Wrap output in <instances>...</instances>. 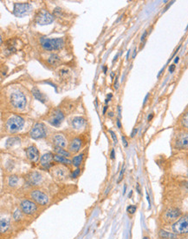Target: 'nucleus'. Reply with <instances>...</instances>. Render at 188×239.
Here are the masks:
<instances>
[{"instance_id": "nucleus-1", "label": "nucleus", "mask_w": 188, "mask_h": 239, "mask_svg": "<svg viewBox=\"0 0 188 239\" xmlns=\"http://www.w3.org/2000/svg\"><path fill=\"white\" fill-rule=\"evenodd\" d=\"M40 44L42 48L44 51H56V50H60L63 47L64 41L62 37H57V38L41 37Z\"/></svg>"}, {"instance_id": "nucleus-2", "label": "nucleus", "mask_w": 188, "mask_h": 239, "mask_svg": "<svg viewBox=\"0 0 188 239\" xmlns=\"http://www.w3.org/2000/svg\"><path fill=\"white\" fill-rule=\"evenodd\" d=\"M24 125V119L18 115H14L10 117L5 125L6 130L10 133H15L20 131Z\"/></svg>"}, {"instance_id": "nucleus-3", "label": "nucleus", "mask_w": 188, "mask_h": 239, "mask_svg": "<svg viewBox=\"0 0 188 239\" xmlns=\"http://www.w3.org/2000/svg\"><path fill=\"white\" fill-rule=\"evenodd\" d=\"M10 102L11 104L16 108V109H19V110H23L24 109V107L26 106V97L24 96V94L19 91H13L11 96H10Z\"/></svg>"}, {"instance_id": "nucleus-4", "label": "nucleus", "mask_w": 188, "mask_h": 239, "mask_svg": "<svg viewBox=\"0 0 188 239\" xmlns=\"http://www.w3.org/2000/svg\"><path fill=\"white\" fill-rule=\"evenodd\" d=\"M54 21V16L46 10H40L35 16V22L39 25H48Z\"/></svg>"}, {"instance_id": "nucleus-5", "label": "nucleus", "mask_w": 188, "mask_h": 239, "mask_svg": "<svg viewBox=\"0 0 188 239\" xmlns=\"http://www.w3.org/2000/svg\"><path fill=\"white\" fill-rule=\"evenodd\" d=\"M32 139H41L47 136V127L43 123H36L29 133Z\"/></svg>"}, {"instance_id": "nucleus-6", "label": "nucleus", "mask_w": 188, "mask_h": 239, "mask_svg": "<svg viewBox=\"0 0 188 239\" xmlns=\"http://www.w3.org/2000/svg\"><path fill=\"white\" fill-rule=\"evenodd\" d=\"M64 113L60 109H54L50 111L48 117V122L55 127H59L64 120Z\"/></svg>"}, {"instance_id": "nucleus-7", "label": "nucleus", "mask_w": 188, "mask_h": 239, "mask_svg": "<svg viewBox=\"0 0 188 239\" xmlns=\"http://www.w3.org/2000/svg\"><path fill=\"white\" fill-rule=\"evenodd\" d=\"M32 10V5L29 3H15L13 7V14L16 17L22 18L28 15Z\"/></svg>"}, {"instance_id": "nucleus-8", "label": "nucleus", "mask_w": 188, "mask_h": 239, "mask_svg": "<svg viewBox=\"0 0 188 239\" xmlns=\"http://www.w3.org/2000/svg\"><path fill=\"white\" fill-rule=\"evenodd\" d=\"M173 230L176 234L188 233V215L182 217L173 225Z\"/></svg>"}, {"instance_id": "nucleus-9", "label": "nucleus", "mask_w": 188, "mask_h": 239, "mask_svg": "<svg viewBox=\"0 0 188 239\" xmlns=\"http://www.w3.org/2000/svg\"><path fill=\"white\" fill-rule=\"evenodd\" d=\"M30 196L33 198V200H35L37 204H40V205H45L49 202L48 196L44 192H42L41 190H33L31 192Z\"/></svg>"}, {"instance_id": "nucleus-10", "label": "nucleus", "mask_w": 188, "mask_h": 239, "mask_svg": "<svg viewBox=\"0 0 188 239\" xmlns=\"http://www.w3.org/2000/svg\"><path fill=\"white\" fill-rule=\"evenodd\" d=\"M20 207H21V210L23 213L27 214V215H32L33 213H35V211H36L37 207L36 205L30 201V200H27V199H25V200H23L20 204Z\"/></svg>"}, {"instance_id": "nucleus-11", "label": "nucleus", "mask_w": 188, "mask_h": 239, "mask_svg": "<svg viewBox=\"0 0 188 239\" xmlns=\"http://www.w3.org/2000/svg\"><path fill=\"white\" fill-rule=\"evenodd\" d=\"M175 145L178 149L188 148V133L187 132L179 133L176 137Z\"/></svg>"}, {"instance_id": "nucleus-12", "label": "nucleus", "mask_w": 188, "mask_h": 239, "mask_svg": "<svg viewBox=\"0 0 188 239\" xmlns=\"http://www.w3.org/2000/svg\"><path fill=\"white\" fill-rule=\"evenodd\" d=\"M25 153H26V156L27 157L30 159L31 162H37L38 161V158H39V151L37 150V148L34 145H31L30 147H28L26 150H25Z\"/></svg>"}, {"instance_id": "nucleus-13", "label": "nucleus", "mask_w": 188, "mask_h": 239, "mask_svg": "<svg viewBox=\"0 0 188 239\" xmlns=\"http://www.w3.org/2000/svg\"><path fill=\"white\" fill-rule=\"evenodd\" d=\"M52 161H54V155H52L51 153L48 152L44 154L41 158H40V165L45 168V169H49L51 166V163Z\"/></svg>"}, {"instance_id": "nucleus-14", "label": "nucleus", "mask_w": 188, "mask_h": 239, "mask_svg": "<svg viewBox=\"0 0 188 239\" xmlns=\"http://www.w3.org/2000/svg\"><path fill=\"white\" fill-rule=\"evenodd\" d=\"M82 144H83V142L80 137H75L71 140L68 146V150L72 153H77L81 150Z\"/></svg>"}, {"instance_id": "nucleus-15", "label": "nucleus", "mask_w": 188, "mask_h": 239, "mask_svg": "<svg viewBox=\"0 0 188 239\" xmlns=\"http://www.w3.org/2000/svg\"><path fill=\"white\" fill-rule=\"evenodd\" d=\"M85 124H86V120L83 116H75L71 120V126L72 128L76 130L82 129L85 125Z\"/></svg>"}, {"instance_id": "nucleus-16", "label": "nucleus", "mask_w": 188, "mask_h": 239, "mask_svg": "<svg viewBox=\"0 0 188 239\" xmlns=\"http://www.w3.org/2000/svg\"><path fill=\"white\" fill-rule=\"evenodd\" d=\"M53 143L56 147L65 148L67 146V141L62 134H56L53 137Z\"/></svg>"}, {"instance_id": "nucleus-17", "label": "nucleus", "mask_w": 188, "mask_h": 239, "mask_svg": "<svg viewBox=\"0 0 188 239\" xmlns=\"http://www.w3.org/2000/svg\"><path fill=\"white\" fill-rule=\"evenodd\" d=\"M42 180V176L38 172H32L28 176V182L31 185L38 184Z\"/></svg>"}, {"instance_id": "nucleus-18", "label": "nucleus", "mask_w": 188, "mask_h": 239, "mask_svg": "<svg viewBox=\"0 0 188 239\" xmlns=\"http://www.w3.org/2000/svg\"><path fill=\"white\" fill-rule=\"evenodd\" d=\"M180 215H181V211H180L179 209L173 208V209L168 210V211L166 212V215H165V216H166V217H167V219L173 220V219L178 218Z\"/></svg>"}, {"instance_id": "nucleus-19", "label": "nucleus", "mask_w": 188, "mask_h": 239, "mask_svg": "<svg viewBox=\"0 0 188 239\" xmlns=\"http://www.w3.org/2000/svg\"><path fill=\"white\" fill-rule=\"evenodd\" d=\"M32 94H33V96L35 97V98L36 99V100H38V101H40L41 103H43V104H45L46 103V97L39 91V89H37L36 87H34L33 89H32Z\"/></svg>"}, {"instance_id": "nucleus-20", "label": "nucleus", "mask_w": 188, "mask_h": 239, "mask_svg": "<svg viewBox=\"0 0 188 239\" xmlns=\"http://www.w3.org/2000/svg\"><path fill=\"white\" fill-rule=\"evenodd\" d=\"M48 64L52 65V66H58L60 64H61V58L58 55L53 53V54H50V57L48 58V60H47Z\"/></svg>"}, {"instance_id": "nucleus-21", "label": "nucleus", "mask_w": 188, "mask_h": 239, "mask_svg": "<svg viewBox=\"0 0 188 239\" xmlns=\"http://www.w3.org/2000/svg\"><path fill=\"white\" fill-rule=\"evenodd\" d=\"M54 161L56 163H59V164H63V165H69L72 164V161H70L69 159H68L67 157L65 156H60V155H54Z\"/></svg>"}, {"instance_id": "nucleus-22", "label": "nucleus", "mask_w": 188, "mask_h": 239, "mask_svg": "<svg viewBox=\"0 0 188 239\" xmlns=\"http://www.w3.org/2000/svg\"><path fill=\"white\" fill-rule=\"evenodd\" d=\"M10 228V221L7 218H2L0 222V230L1 233H5Z\"/></svg>"}, {"instance_id": "nucleus-23", "label": "nucleus", "mask_w": 188, "mask_h": 239, "mask_svg": "<svg viewBox=\"0 0 188 239\" xmlns=\"http://www.w3.org/2000/svg\"><path fill=\"white\" fill-rule=\"evenodd\" d=\"M54 174L56 177H58L60 179H64L66 177V171L63 167H57V168H56Z\"/></svg>"}, {"instance_id": "nucleus-24", "label": "nucleus", "mask_w": 188, "mask_h": 239, "mask_svg": "<svg viewBox=\"0 0 188 239\" xmlns=\"http://www.w3.org/2000/svg\"><path fill=\"white\" fill-rule=\"evenodd\" d=\"M83 160V154H79L76 156H74V158L72 159V165H74V166L78 167Z\"/></svg>"}, {"instance_id": "nucleus-25", "label": "nucleus", "mask_w": 188, "mask_h": 239, "mask_svg": "<svg viewBox=\"0 0 188 239\" xmlns=\"http://www.w3.org/2000/svg\"><path fill=\"white\" fill-rule=\"evenodd\" d=\"M19 142H20V139H19L18 137H11V138H9V139L6 141L5 146H6V148H11V147H12L14 144H19Z\"/></svg>"}, {"instance_id": "nucleus-26", "label": "nucleus", "mask_w": 188, "mask_h": 239, "mask_svg": "<svg viewBox=\"0 0 188 239\" xmlns=\"http://www.w3.org/2000/svg\"><path fill=\"white\" fill-rule=\"evenodd\" d=\"M55 152H56L57 155H60V156H65V157H68V156H70V152L65 150L63 148L55 147Z\"/></svg>"}, {"instance_id": "nucleus-27", "label": "nucleus", "mask_w": 188, "mask_h": 239, "mask_svg": "<svg viewBox=\"0 0 188 239\" xmlns=\"http://www.w3.org/2000/svg\"><path fill=\"white\" fill-rule=\"evenodd\" d=\"M159 235H160V236L161 238H164V239H168V238H173V237H175V235H174V234L170 233V232L166 231V230H160Z\"/></svg>"}, {"instance_id": "nucleus-28", "label": "nucleus", "mask_w": 188, "mask_h": 239, "mask_svg": "<svg viewBox=\"0 0 188 239\" xmlns=\"http://www.w3.org/2000/svg\"><path fill=\"white\" fill-rule=\"evenodd\" d=\"M58 75L62 79H67V77L69 76V70L68 69H65V68H62L61 70H59L58 71Z\"/></svg>"}, {"instance_id": "nucleus-29", "label": "nucleus", "mask_w": 188, "mask_h": 239, "mask_svg": "<svg viewBox=\"0 0 188 239\" xmlns=\"http://www.w3.org/2000/svg\"><path fill=\"white\" fill-rule=\"evenodd\" d=\"M17 182H18V177H17V176H11V177H9L8 183H9V185L11 186V187L16 186L17 183Z\"/></svg>"}, {"instance_id": "nucleus-30", "label": "nucleus", "mask_w": 188, "mask_h": 239, "mask_svg": "<svg viewBox=\"0 0 188 239\" xmlns=\"http://www.w3.org/2000/svg\"><path fill=\"white\" fill-rule=\"evenodd\" d=\"M181 125L184 128L188 129V111L184 114V116L181 119Z\"/></svg>"}, {"instance_id": "nucleus-31", "label": "nucleus", "mask_w": 188, "mask_h": 239, "mask_svg": "<svg viewBox=\"0 0 188 239\" xmlns=\"http://www.w3.org/2000/svg\"><path fill=\"white\" fill-rule=\"evenodd\" d=\"M13 217H14V220H15V221H18V220H20V218L22 217L21 211H20L19 210H16V211H14Z\"/></svg>"}, {"instance_id": "nucleus-32", "label": "nucleus", "mask_w": 188, "mask_h": 239, "mask_svg": "<svg viewBox=\"0 0 188 239\" xmlns=\"http://www.w3.org/2000/svg\"><path fill=\"white\" fill-rule=\"evenodd\" d=\"M80 173H81V170H80L79 168H77V170H75V171L72 172V174L70 175V177H71V178H77V177H79Z\"/></svg>"}, {"instance_id": "nucleus-33", "label": "nucleus", "mask_w": 188, "mask_h": 239, "mask_svg": "<svg viewBox=\"0 0 188 239\" xmlns=\"http://www.w3.org/2000/svg\"><path fill=\"white\" fill-rule=\"evenodd\" d=\"M137 208L135 205H129L128 208H127V211L129 213V214H134L135 211H136Z\"/></svg>"}, {"instance_id": "nucleus-34", "label": "nucleus", "mask_w": 188, "mask_h": 239, "mask_svg": "<svg viewBox=\"0 0 188 239\" xmlns=\"http://www.w3.org/2000/svg\"><path fill=\"white\" fill-rule=\"evenodd\" d=\"M109 133L111 134V137H112L113 140H114L115 144H117V143H118V140H117V137H116L115 133L114 131H109Z\"/></svg>"}, {"instance_id": "nucleus-35", "label": "nucleus", "mask_w": 188, "mask_h": 239, "mask_svg": "<svg viewBox=\"0 0 188 239\" xmlns=\"http://www.w3.org/2000/svg\"><path fill=\"white\" fill-rule=\"evenodd\" d=\"M124 171H125V168H124V166L122 168V171H121V172H120V176H119V179H118V183H120L122 180V178H123V174H124Z\"/></svg>"}, {"instance_id": "nucleus-36", "label": "nucleus", "mask_w": 188, "mask_h": 239, "mask_svg": "<svg viewBox=\"0 0 188 239\" xmlns=\"http://www.w3.org/2000/svg\"><path fill=\"white\" fill-rule=\"evenodd\" d=\"M122 143H123V145H124V147H128V141H127V139H126V137H124V136H122Z\"/></svg>"}, {"instance_id": "nucleus-37", "label": "nucleus", "mask_w": 188, "mask_h": 239, "mask_svg": "<svg viewBox=\"0 0 188 239\" xmlns=\"http://www.w3.org/2000/svg\"><path fill=\"white\" fill-rule=\"evenodd\" d=\"M146 36H147V30H145L144 33H143L142 36H141V38H140V41H141V42H143V41L145 40L146 37Z\"/></svg>"}, {"instance_id": "nucleus-38", "label": "nucleus", "mask_w": 188, "mask_h": 239, "mask_svg": "<svg viewBox=\"0 0 188 239\" xmlns=\"http://www.w3.org/2000/svg\"><path fill=\"white\" fill-rule=\"evenodd\" d=\"M175 68H176V65L173 64H171L170 66H169V71L171 72V73H173L174 70H175Z\"/></svg>"}, {"instance_id": "nucleus-39", "label": "nucleus", "mask_w": 188, "mask_h": 239, "mask_svg": "<svg viewBox=\"0 0 188 239\" xmlns=\"http://www.w3.org/2000/svg\"><path fill=\"white\" fill-rule=\"evenodd\" d=\"M137 132H138V128H134L133 130V131L131 132V137H134L135 135L137 134Z\"/></svg>"}, {"instance_id": "nucleus-40", "label": "nucleus", "mask_w": 188, "mask_h": 239, "mask_svg": "<svg viewBox=\"0 0 188 239\" xmlns=\"http://www.w3.org/2000/svg\"><path fill=\"white\" fill-rule=\"evenodd\" d=\"M114 86H115V89L117 90L118 87H119V84H118V77H115V84H114Z\"/></svg>"}, {"instance_id": "nucleus-41", "label": "nucleus", "mask_w": 188, "mask_h": 239, "mask_svg": "<svg viewBox=\"0 0 188 239\" xmlns=\"http://www.w3.org/2000/svg\"><path fill=\"white\" fill-rule=\"evenodd\" d=\"M110 156H111V158H112V159H115V150H114V149H113V150H111V154H110Z\"/></svg>"}, {"instance_id": "nucleus-42", "label": "nucleus", "mask_w": 188, "mask_h": 239, "mask_svg": "<svg viewBox=\"0 0 188 239\" xmlns=\"http://www.w3.org/2000/svg\"><path fill=\"white\" fill-rule=\"evenodd\" d=\"M154 117V113H151V114H149L148 115V117H147V121H151L152 119Z\"/></svg>"}, {"instance_id": "nucleus-43", "label": "nucleus", "mask_w": 188, "mask_h": 239, "mask_svg": "<svg viewBox=\"0 0 188 239\" xmlns=\"http://www.w3.org/2000/svg\"><path fill=\"white\" fill-rule=\"evenodd\" d=\"M146 199H147V201H148V204H149V208H150V207H151V201H150V197H149L148 193H147V192H146Z\"/></svg>"}, {"instance_id": "nucleus-44", "label": "nucleus", "mask_w": 188, "mask_h": 239, "mask_svg": "<svg viewBox=\"0 0 188 239\" xmlns=\"http://www.w3.org/2000/svg\"><path fill=\"white\" fill-rule=\"evenodd\" d=\"M116 125H117V127L119 128V129H121L122 128V124H121V121H120V119L118 118L117 120H116Z\"/></svg>"}, {"instance_id": "nucleus-45", "label": "nucleus", "mask_w": 188, "mask_h": 239, "mask_svg": "<svg viewBox=\"0 0 188 239\" xmlns=\"http://www.w3.org/2000/svg\"><path fill=\"white\" fill-rule=\"evenodd\" d=\"M183 185H184V187L188 190V182L187 181H185V182H183Z\"/></svg>"}, {"instance_id": "nucleus-46", "label": "nucleus", "mask_w": 188, "mask_h": 239, "mask_svg": "<svg viewBox=\"0 0 188 239\" xmlns=\"http://www.w3.org/2000/svg\"><path fill=\"white\" fill-rule=\"evenodd\" d=\"M130 52H131V50H128V53H127V56H126V59H127V60H128V59H129Z\"/></svg>"}, {"instance_id": "nucleus-47", "label": "nucleus", "mask_w": 188, "mask_h": 239, "mask_svg": "<svg viewBox=\"0 0 188 239\" xmlns=\"http://www.w3.org/2000/svg\"><path fill=\"white\" fill-rule=\"evenodd\" d=\"M165 70V66H164V67H163V68H162V69H161V70H160L159 74L157 75V77H160V75H161V73L163 72V70Z\"/></svg>"}, {"instance_id": "nucleus-48", "label": "nucleus", "mask_w": 188, "mask_h": 239, "mask_svg": "<svg viewBox=\"0 0 188 239\" xmlns=\"http://www.w3.org/2000/svg\"><path fill=\"white\" fill-rule=\"evenodd\" d=\"M148 97H149V93H147V94L146 95V97H145V99H144V102H143V104H145L146 103V101H147V98H148Z\"/></svg>"}, {"instance_id": "nucleus-49", "label": "nucleus", "mask_w": 188, "mask_h": 239, "mask_svg": "<svg viewBox=\"0 0 188 239\" xmlns=\"http://www.w3.org/2000/svg\"><path fill=\"white\" fill-rule=\"evenodd\" d=\"M136 54H137V50H136V48H134V52H133V58H134L136 57Z\"/></svg>"}, {"instance_id": "nucleus-50", "label": "nucleus", "mask_w": 188, "mask_h": 239, "mask_svg": "<svg viewBox=\"0 0 188 239\" xmlns=\"http://www.w3.org/2000/svg\"><path fill=\"white\" fill-rule=\"evenodd\" d=\"M118 113H119V116L121 117V116H122V108H121L120 105L118 106Z\"/></svg>"}, {"instance_id": "nucleus-51", "label": "nucleus", "mask_w": 188, "mask_h": 239, "mask_svg": "<svg viewBox=\"0 0 188 239\" xmlns=\"http://www.w3.org/2000/svg\"><path fill=\"white\" fill-rule=\"evenodd\" d=\"M107 105H106V106H104V108H103V110H102V114H105L106 113V111H107Z\"/></svg>"}, {"instance_id": "nucleus-52", "label": "nucleus", "mask_w": 188, "mask_h": 239, "mask_svg": "<svg viewBox=\"0 0 188 239\" xmlns=\"http://www.w3.org/2000/svg\"><path fill=\"white\" fill-rule=\"evenodd\" d=\"M118 57H119V54H116L115 56V58H114V59H113V63H115L116 60H117V58H118Z\"/></svg>"}, {"instance_id": "nucleus-53", "label": "nucleus", "mask_w": 188, "mask_h": 239, "mask_svg": "<svg viewBox=\"0 0 188 239\" xmlns=\"http://www.w3.org/2000/svg\"><path fill=\"white\" fill-rule=\"evenodd\" d=\"M179 57H176L175 59H174V64H177V63L179 62Z\"/></svg>"}, {"instance_id": "nucleus-54", "label": "nucleus", "mask_w": 188, "mask_h": 239, "mask_svg": "<svg viewBox=\"0 0 188 239\" xmlns=\"http://www.w3.org/2000/svg\"><path fill=\"white\" fill-rule=\"evenodd\" d=\"M107 114H108V116H110V117H113V116H114V113H113L112 111H111V112H108Z\"/></svg>"}, {"instance_id": "nucleus-55", "label": "nucleus", "mask_w": 188, "mask_h": 239, "mask_svg": "<svg viewBox=\"0 0 188 239\" xmlns=\"http://www.w3.org/2000/svg\"><path fill=\"white\" fill-rule=\"evenodd\" d=\"M107 66H104V67H103V72H104L105 74L107 73Z\"/></svg>"}, {"instance_id": "nucleus-56", "label": "nucleus", "mask_w": 188, "mask_h": 239, "mask_svg": "<svg viewBox=\"0 0 188 239\" xmlns=\"http://www.w3.org/2000/svg\"><path fill=\"white\" fill-rule=\"evenodd\" d=\"M136 188H137V191H138V192H139V193L140 194V185H139V184H137V187H136Z\"/></svg>"}, {"instance_id": "nucleus-57", "label": "nucleus", "mask_w": 188, "mask_h": 239, "mask_svg": "<svg viewBox=\"0 0 188 239\" xmlns=\"http://www.w3.org/2000/svg\"><path fill=\"white\" fill-rule=\"evenodd\" d=\"M126 189H127V186H126V185H124V191H123V193H124V194L126 193Z\"/></svg>"}, {"instance_id": "nucleus-58", "label": "nucleus", "mask_w": 188, "mask_h": 239, "mask_svg": "<svg viewBox=\"0 0 188 239\" xmlns=\"http://www.w3.org/2000/svg\"><path fill=\"white\" fill-rule=\"evenodd\" d=\"M114 76H115V73L112 72V73H111V77H114Z\"/></svg>"}, {"instance_id": "nucleus-59", "label": "nucleus", "mask_w": 188, "mask_h": 239, "mask_svg": "<svg viewBox=\"0 0 188 239\" xmlns=\"http://www.w3.org/2000/svg\"><path fill=\"white\" fill-rule=\"evenodd\" d=\"M143 239H150V238H149L148 236H144V237H143Z\"/></svg>"}, {"instance_id": "nucleus-60", "label": "nucleus", "mask_w": 188, "mask_h": 239, "mask_svg": "<svg viewBox=\"0 0 188 239\" xmlns=\"http://www.w3.org/2000/svg\"><path fill=\"white\" fill-rule=\"evenodd\" d=\"M188 29V24H187V26H186V30Z\"/></svg>"}]
</instances>
